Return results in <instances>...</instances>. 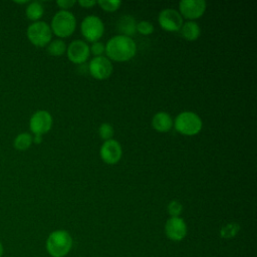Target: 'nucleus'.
I'll use <instances>...</instances> for the list:
<instances>
[{
    "label": "nucleus",
    "instance_id": "nucleus-1",
    "mask_svg": "<svg viewBox=\"0 0 257 257\" xmlns=\"http://www.w3.org/2000/svg\"><path fill=\"white\" fill-rule=\"evenodd\" d=\"M104 46L106 55L115 61H126L137 52V45L132 37L121 34L109 38Z\"/></svg>",
    "mask_w": 257,
    "mask_h": 257
},
{
    "label": "nucleus",
    "instance_id": "nucleus-2",
    "mask_svg": "<svg viewBox=\"0 0 257 257\" xmlns=\"http://www.w3.org/2000/svg\"><path fill=\"white\" fill-rule=\"evenodd\" d=\"M73 240L69 232L63 229L52 231L45 243L47 253L51 257H65L71 250Z\"/></svg>",
    "mask_w": 257,
    "mask_h": 257
},
{
    "label": "nucleus",
    "instance_id": "nucleus-3",
    "mask_svg": "<svg viewBox=\"0 0 257 257\" xmlns=\"http://www.w3.org/2000/svg\"><path fill=\"white\" fill-rule=\"evenodd\" d=\"M174 125L176 131L182 135L195 136L202 130L203 121L196 112L187 110L180 112L176 116Z\"/></svg>",
    "mask_w": 257,
    "mask_h": 257
},
{
    "label": "nucleus",
    "instance_id": "nucleus-4",
    "mask_svg": "<svg viewBox=\"0 0 257 257\" xmlns=\"http://www.w3.org/2000/svg\"><path fill=\"white\" fill-rule=\"evenodd\" d=\"M76 27V19L73 13L68 10H59L51 20V31L58 37L71 35Z\"/></svg>",
    "mask_w": 257,
    "mask_h": 257
},
{
    "label": "nucleus",
    "instance_id": "nucleus-5",
    "mask_svg": "<svg viewBox=\"0 0 257 257\" xmlns=\"http://www.w3.org/2000/svg\"><path fill=\"white\" fill-rule=\"evenodd\" d=\"M27 37L29 41L38 47L46 46L52 37L50 26L44 21H36L27 28Z\"/></svg>",
    "mask_w": 257,
    "mask_h": 257
},
{
    "label": "nucleus",
    "instance_id": "nucleus-6",
    "mask_svg": "<svg viewBox=\"0 0 257 257\" xmlns=\"http://www.w3.org/2000/svg\"><path fill=\"white\" fill-rule=\"evenodd\" d=\"M80 31L86 40L95 42L102 36L104 32V25L98 16L88 15L81 21Z\"/></svg>",
    "mask_w": 257,
    "mask_h": 257
},
{
    "label": "nucleus",
    "instance_id": "nucleus-7",
    "mask_svg": "<svg viewBox=\"0 0 257 257\" xmlns=\"http://www.w3.org/2000/svg\"><path fill=\"white\" fill-rule=\"evenodd\" d=\"M52 126V116L44 109L36 110L30 117L29 127L34 136H42L50 131Z\"/></svg>",
    "mask_w": 257,
    "mask_h": 257
},
{
    "label": "nucleus",
    "instance_id": "nucleus-8",
    "mask_svg": "<svg viewBox=\"0 0 257 257\" xmlns=\"http://www.w3.org/2000/svg\"><path fill=\"white\" fill-rule=\"evenodd\" d=\"M160 26L167 31H179L183 25V17L174 8L163 9L158 16Z\"/></svg>",
    "mask_w": 257,
    "mask_h": 257
},
{
    "label": "nucleus",
    "instance_id": "nucleus-9",
    "mask_svg": "<svg viewBox=\"0 0 257 257\" xmlns=\"http://www.w3.org/2000/svg\"><path fill=\"white\" fill-rule=\"evenodd\" d=\"M187 224L181 217H171L166 221L165 234L171 241H182L187 236Z\"/></svg>",
    "mask_w": 257,
    "mask_h": 257
},
{
    "label": "nucleus",
    "instance_id": "nucleus-10",
    "mask_svg": "<svg viewBox=\"0 0 257 257\" xmlns=\"http://www.w3.org/2000/svg\"><path fill=\"white\" fill-rule=\"evenodd\" d=\"M88 70L92 77L101 80L107 78L112 70V64L110 60L105 56H94L88 64Z\"/></svg>",
    "mask_w": 257,
    "mask_h": 257
},
{
    "label": "nucleus",
    "instance_id": "nucleus-11",
    "mask_svg": "<svg viewBox=\"0 0 257 257\" xmlns=\"http://www.w3.org/2000/svg\"><path fill=\"white\" fill-rule=\"evenodd\" d=\"M99 155L104 163L108 165H114L120 161L122 156V149L116 140L110 139L103 142L99 150Z\"/></svg>",
    "mask_w": 257,
    "mask_h": 257
},
{
    "label": "nucleus",
    "instance_id": "nucleus-12",
    "mask_svg": "<svg viewBox=\"0 0 257 257\" xmlns=\"http://www.w3.org/2000/svg\"><path fill=\"white\" fill-rule=\"evenodd\" d=\"M206 1L204 0H182L179 3L180 14L190 20L201 17L206 10Z\"/></svg>",
    "mask_w": 257,
    "mask_h": 257
},
{
    "label": "nucleus",
    "instance_id": "nucleus-13",
    "mask_svg": "<svg viewBox=\"0 0 257 257\" xmlns=\"http://www.w3.org/2000/svg\"><path fill=\"white\" fill-rule=\"evenodd\" d=\"M66 52L68 59L76 64H80L86 61L90 54L88 44L85 41L79 39H75L70 42L66 47Z\"/></svg>",
    "mask_w": 257,
    "mask_h": 257
},
{
    "label": "nucleus",
    "instance_id": "nucleus-14",
    "mask_svg": "<svg viewBox=\"0 0 257 257\" xmlns=\"http://www.w3.org/2000/svg\"><path fill=\"white\" fill-rule=\"evenodd\" d=\"M174 124L172 116L166 111H158L152 118L153 127L160 133L169 132Z\"/></svg>",
    "mask_w": 257,
    "mask_h": 257
},
{
    "label": "nucleus",
    "instance_id": "nucleus-15",
    "mask_svg": "<svg viewBox=\"0 0 257 257\" xmlns=\"http://www.w3.org/2000/svg\"><path fill=\"white\" fill-rule=\"evenodd\" d=\"M116 27L121 35L131 37L137 31V21L132 15H123L118 19Z\"/></svg>",
    "mask_w": 257,
    "mask_h": 257
},
{
    "label": "nucleus",
    "instance_id": "nucleus-16",
    "mask_svg": "<svg viewBox=\"0 0 257 257\" xmlns=\"http://www.w3.org/2000/svg\"><path fill=\"white\" fill-rule=\"evenodd\" d=\"M180 33L185 39L189 41H194L200 36L201 28L197 22H195L194 20H189L183 23L182 27L180 28Z\"/></svg>",
    "mask_w": 257,
    "mask_h": 257
},
{
    "label": "nucleus",
    "instance_id": "nucleus-17",
    "mask_svg": "<svg viewBox=\"0 0 257 257\" xmlns=\"http://www.w3.org/2000/svg\"><path fill=\"white\" fill-rule=\"evenodd\" d=\"M43 13H44V8H43L42 4L38 1L30 2L25 10V14H26L27 18L32 21H35V22L42 17Z\"/></svg>",
    "mask_w": 257,
    "mask_h": 257
},
{
    "label": "nucleus",
    "instance_id": "nucleus-18",
    "mask_svg": "<svg viewBox=\"0 0 257 257\" xmlns=\"http://www.w3.org/2000/svg\"><path fill=\"white\" fill-rule=\"evenodd\" d=\"M46 50H47L48 54H50L52 56H60L66 51V44L62 39L57 38V39L50 41L47 44Z\"/></svg>",
    "mask_w": 257,
    "mask_h": 257
},
{
    "label": "nucleus",
    "instance_id": "nucleus-19",
    "mask_svg": "<svg viewBox=\"0 0 257 257\" xmlns=\"http://www.w3.org/2000/svg\"><path fill=\"white\" fill-rule=\"evenodd\" d=\"M241 227L238 223L236 222H230L225 224L223 227L220 229V237L223 239H232L234 238L240 231Z\"/></svg>",
    "mask_w": 257,
    "mask_h": 257
},
{
    "label": "nucleus",
    "instance_id": "nucleus-20",
    "mask_svg": "<svg viewBox=\"0 0 257 257\" xmlns=\"http://www.w3.org/2000/svg\"><path fill=\"white\" fill-rule=\"evenodd\" d=\"M32 136L28 133H21L17 135V137L14 140L13 146L18 151H25L28 148H30L32 144Z\"/></svg>",
    "mask_w": 257,
    "mask_h": 257
},
{
    "label": "nucleus",
    "instance_id": "nucleus-21",
    "mask_svg": "<svg viewBox=\"0 0 257 257\" xmlns=\"http://www.w3.org/2000/svg\"><path fill=\"white\" fill-rule=\"evenodd\" d=\"M98 134H99V137L103 141H108V140L112 139L114 131H113V127H112V125L110 123L102 122L98 126Z\"/></svg>",
    "mask_w": 257,
    "mask_h": 257
},
{
    "label": "nucleus",
    "instance_id": "nucleus-22",
    "mask_svg": "<svg viewBox=\"0 0 257 257\" xmlns=\"http://www.w3.org/2000/svg\"><path fill=\"white\" fill-rule=\"evenodd\" d=\"M97 3L103 10L108 12L117 10L121 5V1L119 0H98Z\"/></svg>",
    "mask_w": 257,
    "mask_h": 257
},
{
    "label": "nucleus",
    "instance_id": "nucleus-23",
    "mask_svg": "<svg viewBox=\"0 0 257 257\" xmlns=\"http://www.w3.org/2000/svg\"><path fill=\"white\" fill-rule=\"evenodd\" d=\"M168 213L171 217H180L182 211H183V205L177 201L173 200L168 204Z\"/></svg>",
    "mask_w": 257,
    "mask_h": 257
},
{
    "label": "nucleus",
    "instance_id": "nucleus-24",
    "mask_svg": "<svg viewBox=\"0 0 257 257\" xmlns=\"http://www.w3.org/2000/svg\"><path fill=\"white\" fill-rule=\"evenodd\" d=\"M137 30L143 35H149L154 31V25L147 20H142L137 23Z\"/></svg>",
    "mask_w": 257,
    "mask_h": 257
},
{
    "label": "nucleus",
    "instance_id": "nucleus-25",
    "mask_svg": "<svg viewBox=\"0 0 257 257\" xmlns=\"http://www.w3.org/2000/svg\"><path fill=\"white\" fill-rule=\"evenodd\" d=\"M89 51L95 56H101L102 53L105 51V46L102 42L95 41L92 42L91 46H89Z\"/></svg>",
    "mask_w": 257,
    "mask_h": 257
},
{
    "label": "nucleus",
    "instance_id": "nucleus-26",
    "mask_svg": "<svg viewBox=\"0 0 257 257\" xmlns=\"http://www.w3.org/2000/svg\"><path fill=\"white\" fill-rule=\"evenodd\" d=\"M75 3H76L75 0H57L56 1V4L60 8H62V10H66V9L72 7Z\"/></svg>",
    "mask_w": 257,
    "mask_h": 257
},
{
    "label": "nucleus",
    "instance_id": "nucleus-27",
    "mask_svg": "<svg viewBox=\"0 0 257 257\" xmlns=\"http://www.w3.org/2000/svg\"><path fill=\"white\" fill-rule=\"evenodd\" d=\"M77 3L83 8H90L96 4L95 0H78Z\"/></svg>",
    "mask_w": 257,
    "mask_h": 257
},
{
    "label": "nucleus",
    "instance_id": "nucleus-28",
    "mask_svg": "<svg viewBox=\"0 0 257 257\" xmlns=\"http://www.w3.org/2000/svg\"><path fill=\"white\" fill-rule=\"evenodd\" d=\"M32 141L35 144H40L42 142V136H34V138L32 139Z\"/></svg>",
    "mask_w": 257,
    "mask_h": 257
},
{
    "label": "nucleus",
    "instance_id": "nucleus-29",
    "mask_svg": "<svg viewBox=\"0 0 257 257\" xmlns=\"http://www.w3.org/2000/svg\"><path fill=\"white\" fill-rule=\"evenodd\" d=\"M3 253H4V247H3V244L0 241V257L3 256Z\"/></svg>",
    "mask_w": 257,
    "mask_h": 257
}]
</instances>
